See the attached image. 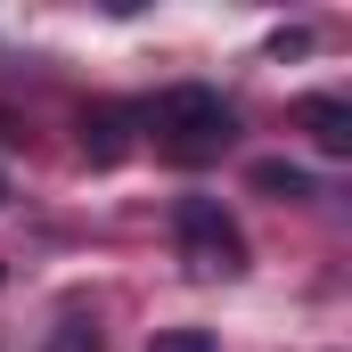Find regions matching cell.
Here are the masks:
<instances>
[{"label":"cell","mask_w":352,"mask_h":352,"mask_svg":"<svg viewBox=\"0 0 352 352\" xmlns=\"http://www.w3.org/2000/svg\"><path fill=\"white\" fill-rule=\"evenodd\" d=\"M254 188H263V197H311V173H303V164L263 156V164H254Z\"/></svg>","instance_id":"5b68a950"},{"label":"cell","mask_w":352,"mask_h":352,"mask_svg":"<svg viewBox=\"0 0 352 352\" xmlns=\"http://www.w3.org/2000/svg\"><path fill=\"white\" fill-rule=\"evenodd\" d=\"M173 230H180V263L197 270V278H238V270H246V230H238L213 197H180Z\"/></svg>","instance_id":"7a4b0ae2"},{"label":"cell","mask_w":352,"mask_h":352,"mask_svg":"<svg viewBox=\"0 0 352 352\" xmlns=\"http://www.w3.org/2000/svg\"><path fill=\"white\" fill-rule=\"evenodd\" d=\"M0 197H8V180H0Z\"/></svg>","instance_id":"ba28073f"},{"label":"cell","mask_w":352,"mask_h":352,"mask_svg":"<svg viewBox=\"0 0 352 352\" xmlns=\"http://www.w3.org/2000/svg\"><path fill=\"white\" fill-rule=\"evenodd\" d=\"M148 352H221V344H213L205 328H156V336H148Z\"/></svg>","instance_id":"8992f818"},{"label":"cell","mask_w":352,"mask_h":352,"mask_svg":"<svg viewBox=\"0 0 352 352\" xmlns=\"http://www.w3.org/2000/svg\"><path fill=\"white\" fill-rule=\"evenodd\" d=\"M295 123L311 131V148H320V156H352V107H344V98H303V107H295Z\"/></svg>","instance_id":"277c9868"},{"label":"cell","mask_w":352,"mask_h":352,"mask_svg":"<svg viewBox=\"0 0 352 352\" xmlns=\"http://www.w3.org/2000/svg\"><path fill=\"white\" fill-rule=\"evenodd\" d=\"M148 131H156V156H173V164H213V156L238 140V107H230L221 90H205V82H180V90H164V98L148 107Z\"/></svg>","instance_id":"6da1fadb"},{"label":"cell","mask_w":352,"mask_h":352,"mask_svg":"<svg viewBox=\"0 0 352 352\" xmlns=\"http://www.w3.org/2000/svg\"><path fill=\"white\" fill-rule=\"evenodd\" d=\"M131 107H90L82 115V156L90 164H123V148H131Z\"/></svg>","instance_id":"3957f363"},{"label":"cell","mask_w":352,"mask_h":352,"mask_svg":"<svg viewBox=\"0 0 352 352\" xmlns=\"http://www.w3.org/2000/svg\"><path fill=\"white\" fill-rule=\"evenodd\" d=\"M50 352H98V328L90 320H58L50 328Z\"/></svg>","instance_id":"52a82bcc"}]
</instances>
